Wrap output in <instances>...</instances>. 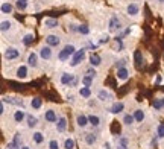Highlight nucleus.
Segmentation results:
<instances>
[{
    "label": "nucleus",
    "mask_w": 164,
    "mask_h": 149,
    "mask_svg": "<svg viewBox=\"0 0 164 149\" xmlns=\"http://www.w3.org/2000/svg\"><path fill=\"white\" fill-rule=\"evenodd\" d=\"M76 53V49L73 44H67V46L62 47V50L58 53V59L59 61H69V58H71Z\"/></svg>",
    "instance_id": "obj_1"
},
{
    "label": "nucleus",
    "mask_w": 164,
    "mask_h": 149,
    "mask_svg": "<svg viewBox=\"0 0 164 149\" xmlns=\"http://www.w3.org/2000/svg\"><path fill=\"white\" fill-rule=\"evenodd\" d=\"M85 58V49H81V50H76V53L71 57V61H70V66L71 67H76L82 59Z\"/></svg>",
    "instance_id": "obj_2"
},
{
    "label": "nucleus",
    "mask_w": 164,
    "mask_h": 149,
    "mask_svg": "<svg viewBox=\"0 0 164 149\" xmlns=\"http://www.w3.org/2000/svg\"><path fill=\"white\" fill-rule=\"evenodd\" d=\"M18 57H20V50H18V49H15V47H8V49H5V59L11 61V59H17Z\"/></svg>",
    "instance_id": "obj_3"
},
{
    "label": "nucleus",
    "mask_w": 164,
    "mask_h": 149,
    "mask_svg": "<svg viewBox=\"0 0 164 149\" xmlns=\"http://www.w3.org/2000/svg\"><path fill=\"white\" fill-rule=\"evenodd\" d=\"M75 81H76V78H75V75H71V73H67V72H65V73L61 75V84H62V85H69V87H70V85L75 84Z\"/></svg>",
    "instance_id": "obj_4"
},
{
    "label": "nucleus",
    "mask_w": 164,
    "mask_h": 149,
    "mask_svg": "<svg viewBox=\"0 0 164 149\" xmlns=\"http://www.w3.org/2000/svg\"><path fill=\"white\" fill-rule=\"evenodd\" d=\"M46 43H47V46L56 47L59 43H61V38L56 37V35H47V37H46Z\"/></svg>",
    "instance_id": "obj_5"
},
{
    "label": "nucleus",
    "mask_w": 164,
    "mask_h": 149,
    "mask_svg": "<svg viewBox=\"0 0 164 149\" xmlns=\"http://www.w3.org/2000/svg\"><path fill=\"white\" fill-rule=\"evenodd\" d=\"M108 29H109V31H116V29H120V20H118L117 15H113V17L109 18Z\"/></svg>",
    "instance_id": "obj_6"
},
{
    "label": "nucleus",
    "mask_w": 164,
    "mask_h": 149,
    "mask_svg": "<svg viewBox=\"0 0 164 149\" xmlns=\"http://www.w3.org/2000/svg\"><path fill=\"white\" fill-rule=\"evenodd\" d=\"M40 57L43 58V59H50V58H52V47L43 46L40 49Z\"/></svg>",
    "instance_id": "obj_7"
},
{
    "label": "nucleus",
    "mask_w": 164,
    "mask_h": 149,
    "mask_svg": "<svg viewBox=\"0 0 164 149\" xmlns=\"http://www.w3.org/2000/svg\"><path fill=\"white\" fill-rule=\"evenodd\" d=\"M117 79L120 81H126L129 78V70L126 67H122V69H117Z\"/></svg>",
    "instance_id": "obj_8"
},
{
    "label": "nucleus",
    "mask_w": 164,
    "mask_h": 149,
    "mask_svg": "<svg viewBox=\"0 0 164 149\" xmlns=\"http://www.w3.org/2000/svg\"><path fill=\"white\" fill-rule=\"evenodd\" d=\"M123 110H125V103L123 102H114L109 111H111L113 114H118V113H122Z\"/></svg>",
    "instance_id": "obj_9"
},
{
    "label": "nucleus",
    "mask_w": 164,
    "mask_h": 149,
    "mask_svg": "<svg viewBox=\"0 0 164 149\" xmlns=\"http://www.w3.org/2000/svg\"><path fill=\"white\" fill-rule=\"evenodd\" d=\"M44 119H46L49 123H53V122H56V120H58V117H56V113H55L53 110H47L46 114H44Z\"/></svg>",
    "instance_id": "obj_10"
},
{
    "label": "nucleus",
    "mask_w": 164,
    "mask_h": 149,
    "mask_svg": "<svg viewBox=\"0 0 164 149\" xmlns=\"http://www.w3.org/2000/svg\"><path fill=\"white\" fill-rule=\"evenodd\" d=\"M76 123H78V126H81V128H85L90 122H88V117H87L85 114H78V117H76Z\"/></svg>",
    "instance_id": "obj_11"
},
{
    "label": "nucleus",
    "mask_w": 164,
    "mask_h": 149,
    "mask_svg": "<svg viewBox=\"0 0 164 149\" xmlns=\"http://www.w3.org/2000/svg\"><path fill=\"white\" fill-rule=\"evenodd\" d=\"M138 11H140V8H138V5L137 3H129L128 5V8H126V12H128L129 15H137L138 14Z\"/></svg>",
    "instance_id": "obj_12"
},
{
    "label": "nucleus",
    "mask_w": 164,
    "mask_h": 149,
    "mask_svg": "<svg viewBox=\"0 0 164 149\" xmlns=\"http://www.w3.org/2000/svg\"><path fill=\"white\" fill-rule=\"evenodd\" d=\"M113 96H111V93L108 92V90H100V92L97 93V99L99 101H102V102H105V101H109Z\"/></svg>",
    "instance_id": "obj_13"
},
{
    "label": "nucleus",
    "mask_w": 164,
    "mask_h": 149,
    "mask_svg": "<svg viewBox=\"0 0 164 149\" xmlns=\"http://www.w3.org/2000/svg\"><path fill=\"white\" fill-rule=\"evenodd\" d=\"M65 128H67V119L65 117H59L56 120V129L59 132H62V131H65Z\"/></svg>",
    "instance_id": "obj_14"
},
{
    "label": "nucleus",
    "mask_w": 164,
    "mask_h": 149,
    "mask_svg": "<svg viewBox=\"0 0 164 149\" xmlns=\"http://www.w3.org/2000/svg\"><path fill=\"white\" fill-rule=\"evenodd\" d=\"M100 62H102V58L99 57L97 53H91V55H90V64H91L93 67L100 66Z\"/></svg>",
    "instance_id": "obj_15"
},
{
    "label": "nucleus",
    "mask_w": 164,
    "mask_h": 149,
    "mask_svg": "<svg viewBox=\"0 0 164 149\" xmlns=\"http://www.w3.org/2000/svg\"><path fill=\"white\" fill-rule=\"evenodd\" d=\"M134 59H135V66H137V69H140L141 66H143V55H141L140 50H135V52H134Z\"/></svg>",
    "instance_id": "obj_16"
},
{
    "label": "nucleus",
    "mask_w": 164,
    "mask_h": 149,
    "mask_svg": "<svg viewBox=\"0 0 164 149\" xmlns=\"http://www.w3.org/2000/svg\"><path fill=\"white\" fill-rule=\"evenodd\" d=\"M117 149H129V140L126 137H120L117 142Z\"/></svg>",
    "instance_id": "obj_17"
},
{
    "label": "nucleus",
    "mask_w": 164,
    "mask_h": 149,
    "mask_svg": "<svg viewBox=\"0 0 164 149\" xmlns=\"http://www.w3.org/2000/svg\"><path fill=\"white\" fill-rule=\"evenodd\" d=\"M24 117H26V114H24L23 110H17V111L14 113V120H15L17 123H22L24 120Z\"/></svg>",
    "instance_id": "obj_18"
},
{
    "label": "nucleus",
    "mask_w": 164,
    "mask_h": 149,
    "mask_svg": "<svg viewBox=\"0 0 164 149\" xmlns=\"http://www.w3.org/2000/svg\"><path fill=\"white\" fill-rule=\"evenodd\" d=\"M79 96H81V97H85V99H88V97L91 96V88H90V87H85V85L81 87V88H79Z\"/></svg>",
    "instance_id": "obj_19"
},
{
    "label": "nucleus",
    "mask_w": 164,
    "mask_h": 149,
    "mask_svg": "<svg viewBox=\"0 0 164 149\" xmlns=\"http://www.w3.org/2000/svg\"><path fill=\"white\" fill-rule=\"evenodd\" d=\"M36 61H38L36 53H34V52H32V53H29V57H27V64H29L31 67H36V66H38V62H36Z\"/></svg>",
    "instance_id": "obj_20"
},
{
    "label": "nucleus",
    "mask_w": 164,
    "mask_h": 149,
    "mask_svg": "<svg viewBox=\"0 0 164 149\" xmlns=\"http://www.w3.org/2000/svg\"><path fill=\"white\" fill-rule=\"evenodd\" d=\"M44 26L49 27V29H55V27H58V20H55V18H46L44 20Z\"/></svg>",
    "instance_id": "obj_21"
},
{
    "label": "nucleus",
    "mask_w": 164,
    "mask_h": 149,
    "mask_svg": "<svg viewBox=\"0 0 164 149\" xmlns=\"http://www.w3.org/2000/svg\"><path fill=\"white\" fill-rule=\"evenodd\" d=\"M26 76H27V67H26V66H20V67L17 69V78L24 79Z\"/></svg>",
    "instance_id": "obj_22"
},
{
    "label": "nucleus",
    "mask_w": 164,
    "mask_h": 149,
    "mask_svg": "<svg viewBox=\"0 0 164 149\" xmlns=\"http://www.w3.org/2000/svg\"><path fill=\"white\" fill-rule=\"evenodd\" d=\"M41 105H43V99H41V97H34V99H31V107H32L34 110H40Z\"/></svg>",
    "instance_id": "obj_23"
},
{
    "label": "nucleus",
    "mask_w": 164,
    "mask_h": 149,
    "mask_svg": "<svg viewBox=\"0 0 164 149\" xmlns=\"http://www.w3.org/2000/svg\"><path fill=\"white\" fill-rule=\"evenodd\" d=\"M134 119H135V122H138V123H141L143 120H144V111L143 110H135L134 111Z\"/></svg>",
    "instance_id": "obj_24"
},
{
    "label": "nucleus",
    "mask_w": 164,
    "mask_h": 149,
    "mask_svg": "<svg viewBox=\"0 0 164 149\" xmlns=\"http://www.w3.org/2000/svg\"><path fill=\"white\" fill-rule=\"evenodd\" d=\"M32 138H34V142H35V143L40 145V143H43V142H44V134H43V132H40V131H36V132L32 134Z\"/></svg>",
    "instance_id": "obj_25"
},
{
    "label": "nucleus",
    "mask_w": 164,
    "mask_h": 149,
    "mask_svg": "<svg viewBox=\"0 0 164 149\" xmlns=\"http://www.w3.org/2000/svg\"><path fill=\"white\" fill-rule=\"evenodd\" d=\"M88 122H90V125H93V126H99V125H100V119H99L96 114L88 116Z\"/></svg>",
    "instance_id": "obj_26"
},
{
    "label": "nucleus",
    "mask_w": 164,
    "mask_h": 149,
    "mask_svg": "<svg viewBox=\"0 0 164 149\" xmlns=\"http://www.w3.org/2000/svg\"><path fill=\"white\" fill-rule=\"evenodd\" d=\"M26 120H27V126L29 128H34V126H36V123H38V120H36V117L35 116H27L26 117Z\"/></svg>",
    "instance_id": "obj_27"
},
{
    "label": "nucleus",
    "mask_w": 164,
    "mask_h": 149,
    "mask_svg": "<svg viewBox=\"0 0 164 149\" xmlns=\"http://www.w3.org/2000/svg\"><path fill=\"white\" fill-rule=\"evenodd\" d=\"M134 120H135V119H134V114H125L123 116V123H125V125H132V123H134Z\"/></svg>",
    "instance_id": "obj_28"
},
{
    "label": "nucleus",
    "mask_w": 164,
    "mask_h": 149,
    "mask_svg": "<svg viewBox=\"0 0 164 149\" xmlns=\"http://www.w3.org/2000/svg\"><path fill=\"white\" fill-rule=\"evenodd\" d=\"M82 84H84L85 87H91V84H93V76H90V75H85V76L82 78Z\"/></svg>",
    "instance_id": "obj_29"
},
{
    "label": "nucleus",
    "mask_w": 164,
    "mask_h": 149,
    "mask_svg": "<svg viewBox=\"0 0 164 149\" xmlns=\"http://www.w3.org/2000/svg\"><path fill=\"white\" fill-rule=\"evenodd\" d=\"M32 41H34V35L32 34H26L23 38V44L24 46H31L32 44Z\"/></svg>",
    "instance_id": "obj_30"
},
{
    "label": "nucleus",
    "mask_w": 164,
    "mask_h": 149,
    "mask_svg": "<svg viewBox=\"0 0 164 149\" xmlns=\"http://www.w3.org/2000/svg\"><path fill=\"white\" fill-rule=\"evenodd\" d=\"M2 14H9L12 11V5L11 3H2Z\"/></svg>",
    "instance_id": "obj_31"
},
{
    "label": "nucleus",
    "mask_w": 164,
    "mask_h": 149,
    "mask_svg": "<svg viewBox=\"0 0 164 149\" xmlns=\"http://www.w3.org/2000/svg\"><path fill=\"white\" fill-rule=\"evenodd\" d=\"M2 101H3V102H8V103H12V105H22V103H23L22 99L17 101V99H14V97H3Z\"/></svg>",
    "instance_id": "obj_32"
},
{
    "label": "nucleus",
    "mask_w": 164,
    "mask_h": 149,
    "mask_svg": "<svg viewBox=\"0 0 164 149\" xmlns=\"http://www.w3.org/2000/svg\"><path fill=\"white\" fill-rule=\"evenodd\" d=\"M64 149H75V140H73V138H65V142H64Z\"/></svg>",
    "instance_id": "obj_33"
},
{
    "label": "nucleus",
    "mask_w": 164,
    "mask_h": 149,
    "mask_svg": "<svg viewBox=\"0 0 164 149\" xmlns=\"http://www.w3.org/2000/svg\"><path fill=\"white\" fill-rule=\"evenodd\" d=\"M96 140H97V137H96L94 134H87V136H85V142H87V145H94Z\"/></svg>",
    "instance_id": "obj_34"
},
{
    "label": "nucleus",
    "mask_w": 164,
    "mask_h": 149,
    "mask_svg": "<svg viewBox=\"0 0 164 149\" xmlns=\"http://www.w3.org/2000/svg\"><path fill=\"white\" fill-rule=\"evenodd\" d=\"M78 32L82 34V35H88V34H90V27H88L87 24H81V26H79V29H78Z\"/></svg>",
    "instance_id": "obj_35"
},
{
    "label": "nucleus",
    "mask_w": 164,
    "mask_h": 149,
    "mask_svg": "<svg viewBox=\"0 0 164 149\" xmlns=\"http://www.w3.org/2000/svg\"><path fill=\"white\" fill-rule=\"evenodd\" d=\"M157 136L160 138H164V125L163 123H160L158 128H157Z\"/></svg>",
    "instance_id": "obj_36"
},
{
    "label": "nucleus",
    "mask_w": 164,
    "mask_h": 149,
    "mask_svg": "<svg viewBox=\"0 0 164 149\" xmlns=\"http://www.w3.org/2000/svg\"><path fill=\"white\" fill-rule=\"evenodd\" d=\"M9 27H11V22H2V26H0V29H2V32H6V31H9Z\"/></svg>",
    "instance_id": "obj_37"
},
{
    "label": "nucleus",
    "mask_w": 164,
    "mask_h": 149,
    "mask_svg": "<svg viewBox=\"0 0 164 149\" xmlns=\"http://www.w3.org/2000/svg\"><path fill=\"white\" fill-rule=\"evenodd\" d=\"M153 108H155L157 111H160V110L163 108V103H161V101H158V99H155V101H153Z\"/></svg>",
    "instance_id": "obj_38"
},
{
    "label": "nucleus",
    "mask_w": 164,
    "mask_h": 149,
    "mask_svg": "<svg viewBox=\"0 0 164 149\" xmlns=\"http://www.w3.org/2000/svg\"><path fill=\"white\" fill-rule=\"evenodd\" d=\"M125 66H126V59H118L117 62H116V69H122Z\"/></svg>",
    "instance_id": "obj_39"
},
{
    "label": "nucleus",
    "mask_w": 164,
    "mask_h": 149,
    "mask_svg": "<svg viewBox=\"0 0 164 149\" xmlns=\"http://www.w3.org/2000/svg\"><path fill=\"white\" fill-rule=\"evenodd\" d=\"M26 6H27V3H26V2H20V0L17 2V8H18V9L24 11V9H26Z\"/></svg>",
    "instance_id": "obj_40"
},
{
    "label": "nucleus",
    "mask_w": 164,
    "mask_h": 149,
    "mask_svg": "<svg viewBox=\"0 0 164 149\" xmlns=\"http://www.w3.org/2000/svg\"><path fill=\"white\" fill-rule=\"evenodd\" d=\"M12 142H14V145H15L17 148H20V134H15V136H14V140H12Z\"/></svg>",
    "instance_id": "obj_41"
},
{
    "label": "nucleus",
    "mask_w": 164,
    "mask_h": 149,
    "mask_svg": "<svg viewBox=\"0 0 164 149\" xmlns=\"http://www.w3.org/2000/svg\"><path fill=\"white\" fill-rule=\"evenodd\" d=\"M49 149H58V142L56 140H52L49 143Z\"/></svg>",
    "instance_id": "obj_42"
},
{
    "label": "nucleus",
    "mask_w": 164,
    "mask_h": 149,
    "mask_svg": "<svg viewBox=\"0 0 164 149\" xmlns=\"http://www.w3.org/2000/svg\"><path fill=\"white\" fill-rule=\"evenodd\" d=\"M85 73H87V75H90V76H96V70L93 69V66H91V67H90V69H87V72H85Z\"/></svg>",
    "instance_id": "obj_43"
},
{
    "label": "nucleus",
    "mask_w": 164,
    "mask_h": 149,
    "mask_svg": "<svg viewBox=\"0 0 164 149\" xmlns=\"http://www.w3.org/2000/svg\"><path fill=\"white\" fill-rule=\"evenodd\" d=\"M0 113H2V114L5 113V102H3V101H2V105H0Z\"/></svg>",
    "instance_id": "obj_44"
},
{
    "label": "nucleus",
    "mask_w": 164,
    "mask_h": 149,
    "mask_svg": "<svg viewBox=\"0 0 164 149\" xmlns=\"http://www.w3.org/2000/svg\"><path fill=\"white\" fill-rule=\"evenodd\" d=\"M108 40H109V37H108V35H105V37H104V38L100 40V43H106Z\"/></svg>",
    "instance_id": "obj_45"
},
{
    "label": "nucleus",
    "mask_w": 164,
    "mask_h": 149,
    "mask_svg": "<svg viewBox=\"0 0 164 149\" xmlns=\"http://www.w3.org/2000/svg\"><path fill=\"white\" fill-rule=\"evenodd\" d=\"M129 34H131V27H128V29L125 31V35H129Z\"/></svg>",
    "instance_id": "obj_46"
},
{
    "label": "nucleus",
    "mask_w": 164,
    "mask_h": 149,
    "mask_svg": "<svg viewBox=\"0 0 164 149\" xmlns=\"http://www.w3.org/2000/svg\"><path fill=\"white\" fill-rule=\"evenodd\" d=\"M22 149H31V148H29V146H23V148H22Z\"/></svg>",
    "instance_id": "obj_47"
},
{
    "label": "nucleus",
    "mask_w": 164,
    "mask_h": 149,
    "mask_svg": "<svg viewBox=\"0 0 164 149\" xmlns=\"http://www.w3.org/2000/svg\"><path fill=\"white\" fill-rule=\"evenodd\" d=\"M161 103H163V108H164V99H161Z\"/></svg>",
    "instance_id": "obj_48"
},
{
    "label": "nucleus",
    "mask_w": 164,
    "mask_h": 149,
    "mask_svg": "<svg viewBox=\"0 0 164 149\" xmlns=\"http://www.w3.org/2000/svg\"><path fill=\"white\" fill-rule=\"evenodd\" d=\"M20 2H27V0H20Z\"/></svg>",
    "instance_id": "obj_49"
},
{
    "label": "nucleus",
    "mask_w": 164,
    "mask_h": 149,
    "mask_svg": "<svg viewBox=\"0 0 164 149\" xmlns=\"http://www.w3.org/2000/svg\"><path fill=\"white\" fill-rule=\"evenodd\" d=\"M160 2H163V3H164V0H160Z\"/></svg>",
    "instance_id": "obj_50"
},
{
    "label": "nucleus",
    "mask_w": 164,
    "mask_h": 149,
    "mask_svg": "<svg viewBox=\"0 0 164 149\" xmlns=\"http://www.w3.org/2000/svg\"><path fill=\"white\" fill-rule=\"evenodd\" d=\"M17 149H20V148H17Z\"/></svg>",
    "instance_id": "obj_51"
}]
</instances>
